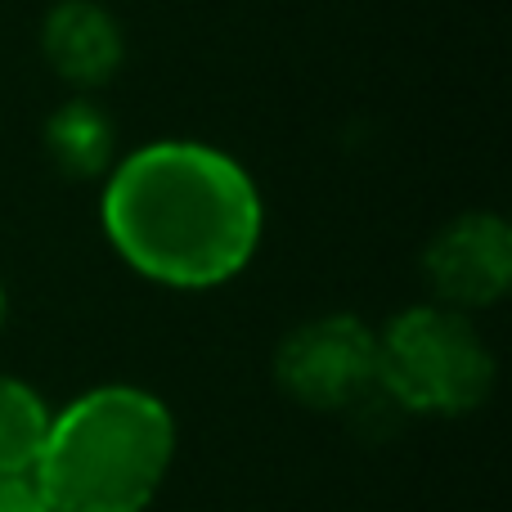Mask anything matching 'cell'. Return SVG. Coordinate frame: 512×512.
<instances>
[{"instance_id":"obj_1","label":"cell","mask_w":512,"mask_h":512,"mask_svg":"<svg viewBox=\"0 0 512 512\" xmlns=\"http://www.w3.org/2000/svg\"><path fill=\"white\" fill-rule=\"evenodd\" d=\"M104 230L149 279L212 288L256 252L261 198L248 171L207 144H149L108 180Z\"/></svg>"},{"instance_id":"obj_2","label":"cell","mask_w":512,"mask_h":512,"mask_svg":"<svg viewBox=\"0 0 512 512\" xmlns=\"http://www.w3.org/2000/svg\"><path fill=\"white\" fill-rule=\"evenodd\" d=\"M176 454V427L158 396L99 387L50 418L32 468L50 512H140L158 495Z\"/></svg>"},{"instance_id":"obj_3","label":"cell","mask_w":512,"mask_h":512,"mask_svg":"<svg viewBox=\"0 0 512 512\" xmlns=\"http://www.w3.org/2000/svg\"><path fill=\"white\" fill-rule=\"evenodd\" d=\"M495 360L477 328L445 306H418L378 337V387L418 414H468L490 396Z\"/></svg>"},{"instance_id":"obj_4","label":"cell","mask_w":512,"mask_h":512,"mask_svg":"<svg viewBox=\"0 0 512 512\" xmlns=\"http://www.w3.org/2000/svg\"><path fill=\"white\" fill-rule=\"evenodd\" d=\"M274 378L310 409L355 405L369 387H378V337L351 315L310 319L283 337Z\"/></svg>"},{"instance_id":"obj_5","label":"cell","mask_w":512,"mask_h":512,"mask_svg":"<svg viewBox=\"0 0 512 512\" xmlns=\"http://www.w3.org/2000/svg\"><path fill=\"white\" fill-rule=\"evenodd\" d=\"M427 283L454 306H486L508 288L512 239L499 216H459L432 239L423 256Z\"/></svg>"},{"instance_id":"obj_6","label":"cell","mask_w":512,"mask_h":512,"mask_svg":"<svg viewBox=\"0 0 512 512\" xmlns=\"http://www.w3.org/2000/svg\"><path fill=\"white\" fill-rule=\"evenodd\" d=\"M45 50H50V63L68 81L95 86V81H104L122 63V32H117V23L99 5L68 0L45 23Z\"/></svg>"},{"instance_id":"obj_7","label":"cell","mask_w":512,"mask_h":512,"mask_svg":"<svg viewBox=\"0 0 512 512\" xmlns=\"http://www.w3.org/2000/svg\"><path fill=\"white\" fill-rule=\"evenodd\" d=\"M50 436L45 400L27 382L0 378V477H32Z\"/></svg>"},{"instance_id":"obj_8","label":"cell","mask_w":512,"mask_h":512,"mask_svg":"<svg viewBox=\"0 0 512 512\" xmlns=\"http://www.w3.org/2000/svg\"><path fill=\"white\" fill-rule=\"evenodd\" d=\"M54 140V153L68 158L72 153V171H90L99 158H104V126L90 117V108H68V117H59L50 131Z\"/></svg>"},{"instance_id":"obj_9","label":"cell","mask_w":512,"mask_h":512,"mask_svg":"<svg viewBox=\"0 0 512 512\" xmlns=\"http://www.w3.org/2000/svg\"><path fill=\"white\" fill-rule=\"evenodd\" d=\"M0 512H50L32 477H0Z\"/></svg>"},{"instance_id":"obj_10","label":"cell","mask_w":512,"mask_h":512,"mask_svg":"<svg viewBox=\"0 0 512 512\" xmlns=\"http://www.w3.org/2000/svg\"><path fill=\"white\" fill-rule=\"evenodd\" d=\"M0 324H5V279H0Z\"/></svg>"}]
</instances>
